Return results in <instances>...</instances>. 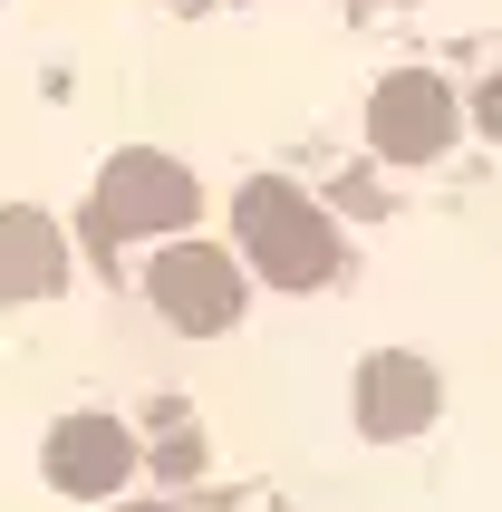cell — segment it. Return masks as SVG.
<instances>
[{"label":"cell","mask_w":502,"mask_h":512,"mask_svg":"<svg viewBox=\"0 0 502 512\" xmlns=\"http://www.w3.org/2000/svg\"><path fill=\"white\" fill-rule=\"evenodd\" d=\"M232 232L251 242L261 281H280V290H319V281L338 271V232H329V213H319L300 184H280V174L242 184V203H232Z\"/></svg>","instance_id":"obj_1"},{"label":"cell","mask_w":502,"mask_h":512,"mask_svg":"<svg viewBox=\"0 0 502 512\" xmlns=\"http://www.w3.org/2000/svg\"><path fill=\"white\" fill-rule=\"evenodd\" d=\"M194 174L174 165V155H116L107 165V184H97V213H87V223L107 232V242H136V232H184L194 223Z\"/></svg>","instance_id":"obj_2"},{"label":"cell","mask_w":502,"mask_h":512,"mask_svg":"<svg viewBox=\"0 0 502 512\" xmlns=\"http://www.w3.org/2000/svg\"><path fill=\"white\" fill-rule=\"evenodd\" d=\"M145 290H155V310H165L174 329H194V339H213V329L242 319V271H232V252H213V242H174V252H155Z\"/></svg>","instance_id":"obj_3"},{"label":"cell","mask_w":502,"mask_h":512,"mask_svg":"<svg viewBox=\"0 0 502 512\" xmlns=\"http://www.w3.org/2000/svg\"><path fill=\"white\" fill-rule=\"evenodd\" d=\"M367 136H377V155H387V165H425V155H445V136H454V97L425 78V68H406V78L377 87Z\"/></svg>","instance_id":"obj_4"},{"label":"cell","mask_w":502,"mask_h":512,"mask_svg":"<svg viewBox=\"0 0 502 512\" xmlns=\"http://www.w3.org/2000/svg\"><path fill=\"white\" fill-rule=\"evenodd\" d=\"M126 474H136V445H126L116 416H68V426H49V484L58 493L97 503V493H116Z\"/></svg>","instance_id":"obj_5"},{"label":"cell","mask_w":502,"mask_h":512,"mask_svg":"<svg viewBox=\"0 0 502 512\" xmlns=\"http://www.w3.org/2000/svg\"><path fill=\"white\" fill-rule=\"evenodd\" d=\"M358 426L377 435V445H387V435H425V426H435V368L406 358V348L367 358V368H358Z\"/></svg>","instance_id":"obj_6"},{"label":"cell","mask_w":502,"mask_h":512,"mask_svg":"<svg viewBox=\"0 0 502 512\" xmlns=\"http://www.w3.org/2000/svg\"><path fill=\"white\" fill-rule=\"evenodd\" d=\"M68 281V242H58L49 213H0V300H49Z\"/></svg>","instance_id":"obj_7"},{"label":"cell","mask_w":502,"mask_h":512,"mask_svg":"<svg viewBox=\"0 0 502 512\" xmlns=\"http://www.w3.org/2000/svg\"><path fill=\"white\" fill-rule=\"evenodd\" d=\"M483 116H493V126H502V78H493V97H483Z\"/></svg>","instance_id":"obj_8"}]
</instances>
